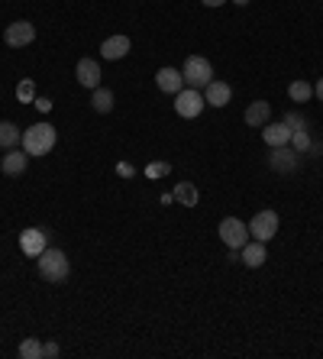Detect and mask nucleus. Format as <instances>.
Returning a JSON list of instances; mask_svg holds the SVG:
<instances>
[{
  "label": "nucleus",
  "instance_id": "f257e3e1",
  "mask_svg": "<svg viewBox=\"0 0 323 359\" xmlns=\"http://www.w3.org/2000/svg\"><path fill=\"white\" fill-rule=\"evenodd\" d=\"M23 152L26 156H33V159H39V156H49L52 149H55L58 142V130L52 123H33L29 130H23Z\"/></svg>",
  "mask_w": 323,
  "mask_h": 359
},
{
  "label": "nucleus",
  "instance_id": "f03ea898",
  "mask_svg": "<svg viewBox=\"0 0 323 359\" xmlns=\"http://www.w3.org/2000/svg\"><path fill=\"white\" fill-rule=\"evenodd\" d=\"M36 269H39V276L46 278V282L58 285L65 282L68 272H71V262H68V256L62 250H52V246H46V250L36 256Z\"/></svg>",
  "mask_w": 323,
  "mask_h": 359
},
{
  "label": "nucleus",
  "instance_id": "7ed1b4c3",
  "mask_svg": "<svg viewBox=\"0 0 323 359\" xmlns=\"http://www.w3.org/2000/svg\"><path fill=\"white\" fill-rule=\"evenodd\" d=\"M181 75H184V84L188 88H207L210 81H214V65H210L204 55H191L188 62H184V68H181Z\"/></svg>",
  "mask_w": 323,
  "mask_h": 359
},
{
  "label": "nucleus",
  "instance_id": "20e7f679",
  "mask_svg": "<svg viewBox=\"0 0 323 359\" xmlns=\"http://www.w3.org/2000/svg\"><path fill=\"white\" fill-rule=\"evenodd\" d=\"M207 107V100H204V94L198 91V88H181V91L174 94V114L184 120H194L200 117V110Z\"/></svg>",
  "mask_w": 323,
  "mask_h": 359
},
{
  "label": "nucleus",
  "instance_id": "39448f33",
  "mask_svg": "<svg viewBox=\"0 0 323 359\" xmlns=\"http://www.w3.org/2000/svg\"><path fill=\"white\" fill-rule=\"evenodd\" d=\"M217 233H220V240L230 246V250H242L252 236H249V224H242L240 217H224L220 220V226H217Z\"/></svg>",
  "mask_w": 323,
  "mask_h": 359
},
{
  "label": "nucleus",
  "instance_id": "423d86ee",
  "mask_svg": "<svg viewBox=\"0 0 323 359\" xmlns=\"http://www.w3.org/2000/svg\"><path fill=\"white\" fill-rule=\"evenodd\" d=\"M275 233H278V214H275V210H259L256 217L249 220V236H252V240L268 243Z\"/></svg>",
  "mask_w": 323,
  "mask_h": 359
},
{
  "label": "nucleus",
  "instance_id": "0eeeda50",
  "mask_svg": "<svg viewBox=\"0 0 323 359\" xmlns=\"http://www.w3.org/2000/svg\"><path fill=\"white\" fill-rule=\"evenodd\" d=\"M4 39H7L10 49H23V46H33V39H36V26L29 23V20H17V23H10V26H7Z\"/></svg>",
  "mask_w": 323,
  "mask_h": 359
},
{
  "label": "nucleus",
  "instance_id": "6e6552de",
  "mask_svg": "<svg viewBox=\"0 0 323 359\" xmlns=\"http://www.w3.org/2000/svg\"><path fill=\"white\" fill-rule=\"evenodd\" d=\"M46 246H49V233L39 230V226H29V230L20 233V250H23V256H29V259H36Z\"/></svg>",
  "mask_w": 323,
  "mask_h": 359
},
{
  "label": "nucleus",
  "instance_id": "1a4fd4ad",
  "mask_svg": "<svg viewBox=\"0 0 323 359\" xmlns=\"http://www.w3.org/2000/svg\"><path fill=\"white\" fill-rule=\"evenodd\" d=\"M298 156H301V152L288 149V146H275L272 156H268V168H272V172H278V175H288V172H294V168H298Z\"/></svg>",
  "mask_w": 323,
  "mask_h": 359
},
{
  "label": "nucleus",
  "instance_id": "9d476101",
  "mask_svg": "<svg viewBox=\"0 0 323 359\" xmlns=\"http://www.w3.org/2000/svg\"><path fill=\"white\" fill-rule=\"evenodd\" d=\"M291 133H294V130H291L288 123H272V120H268L266 126H262V140H266V146H291Z\"/></svg>",
  "mask_w": 323,
  "mask_h": 359
},
{
  "label": "nucleus",
  "instance_id": "9b49d317",
  "mask_svg": "<svg viewBox=\"0 0 323 359\" xmlns=\"http://www.w3.org/2000/svg\"><path fill=\"white\" fill-rule=\"evenodd\" d=\"M130 36H110V39H104L100 42V55L107 62H120V59H126V52H130Z\"/></svg>",
  "mask_w": 323,
  "mask_h": 359
},
{
  "label": "nucleus",
  "instance_id": "f8f14e48",
  "mask_svg": "<svg viewBox=\"0 0 323 359\" xmlns=\"http://www.w3.org/2000/svg\"><path fill=\"white\" fill-rule=\"evenodd\" d=\"M75 75H78V84L81 88H88V91H94V88H100V65L94 59H81L75 68Z\"/></svg>",
  "mask_w": 323,
  "mask_h": 359
},
{
  "label": "nucleus",
  "instance_id": "ddd939ff",
  "mask_svg": "<svg viewBox=\"0 0 323 359\" xmlns=\"http://www.w3.org/2000/svg\"><path fill=\"white\" fill-rule=\"evenodd\" d=\"M240 259H242V266H249V269H259V266H266V259H268V250H266V243H259V240H249L246 246L240 250Z\"/></svg>",
  "mask_w": 323,
  "mask_h": 359
},
{
  "label": "nucleus",
  "instance_id": "4468645a",
  "mask_svg": "<svg viewBox=\"0 0 323 359\" xmlns=\"http://www.w3.org/2000/svg\"><path fill=\"white\" fill-rule=\"evenodd\" d=\"M156 84H158V91L162 94H178L184 88V75L178 72V68H158Z\"/></svg>",
  "mask_w": 323,
  "mask_h": 359
},
{
  "label": "nucleus",
  "instance_id": "2eb2a0df",
  "mask_svg": "<svg viewBox=\"0 0 323 359\" xmlns=\"http://www.w3.org/2000/svg\"><path fill=\"white\" fill-rule=\"evenodd\" d=\"M233 97V88L226 81H210L207 88H204V100H207L210 107H226Z\"/></svg>",
  "mask_w": 323,
  "mask_h": 359
},
{
  "label": "nucleus",
  "instance_id": "dca6fc26",
  "mask_svg": "<svg viewBox=\"0 0 323 359\" xmlns=\"http://www.w3.org/2000/svg\"><path fill=\"white\" fill-rule=\"evenodd\" d=\"M26 165H29V156H26L23 149H7L4 162H0V168H4V175H23Z\"/></svg>",
  "mask_w": 323,
  "mask_h": 359
},
{
  "label": "nucleus",
  "instance_id": "f3484780",
  "mask_svg": "<svg viewBox=\"0 0 323 359\" xmlns=\"http://www.w3.org/2000/svg\"><path fill=\"white\" fill-rule=\"evenodd\" d=\"M272 120V104L268 100H252L246 107V123L249 126H266Z\"/></svg>",
  "mask_w": 323,
  "mask_h": 359
},
{
  "label": "nucleus",
  "instance_id": "a211bd4d",
  "mask_svg": "<svg viewBox=\"0 0 323 359\" xmlns=\"http://www.w3.org/2000/svg\"><path fill=\"white\" fill-rule=\"evenodd\" d=\"M172 194H174V201H178V204H184V208H198V201H200V191L191 182H178Z\"/></svg>",
  "mask_w": 323,
  "mask_h": 359
},
{
  "label": "nucleus",
  "instance_id": "6ab92c4d",
  "mask_svg": "<svg viewBox=\"0 0 323 359\" xmlns=\"http://www.w3.org/2000/svg\"><path fill=\"white\" fill-rule=\"evenodd\" d=\"M23 133H20L17 126L10 123V120H0V149H17Z\"/></svg>",
  "mask_w": 323,
  "mask_h": 359
},
{
  "label": "nucleus",
  "instance_id": "aec40b11",
  "mask_svg": "<svg viewBox=\"0 0 323 359\" xmlns=\"http://www.w3.org/2000/svg\"><path fill=\"white\" fill-rule=\"evenodd\" d=\"M288 97L294 100V104H307V100L314 97V84L310 81H294L288 88Z\"/></svg>",
  "mask_w": 323,
  "mask_h": 359
},
{
  "label": "nucleus",
  "instance_id": "412c9836",
  "mask_svg": "<svg viewBox=\"0 0 323 359\" xmlns=\"http://www.w3.org/2000/svg\"><path fill=\"white\" fill-rule=\"evenodd\" d=\"M91 104H94L97 114H110V110H114V91H107V88H94Z\"/></svg>",
  "mask_w": 323,
  "mask_h": 359
},
{
  "label": "nucleus",
  "instance_id": "4be33fe9",
  "mask_svg": "<svg viewBox=\"0 0 323 359\" xmlns=\"http://www.w3.org/2000/svg\"><path fill=\"white\" fill-rule=\"evenodd\" d=\"M17 100L20 104H33L36 100V81L33 78H23V81L17 84Z\"/></svg>",
  "mask_w": 323,
  "mask_h": 359
},
{
  "label": "nucleus",
  "instance_id": "5701e85b",
  "mask_svg": "<svg viewBox=\"0 0 323 359\" xmlns=\"http://www.w3.org/2000/svg\"><path fill=\"white\" fill-rule=\"evenodd\" d=\"M291 149H294V152H310V149H314L310 133H307V130H294V133H291Z\"/></svg>",
  "mask_w": 323,
  "mask_h": 359
},
{
  "label": "nucleus",
  "instance_id": "b1692460",
  "mask_svg": "<svg viewBox=\"0 0 323 359\" xmlns=\"http://www.w3.org/2000/svg\"><path fill=\"white\" fill-rule=\"evenodd\" d=\"M20 356L23 359H39L42 356V343L36 340V337H26V340L20 343Z\"/></svg>",
  "mask_w": 323,
  "mask_h": 359
},
{
  "label": "nucleus",
  "instance_id": "393cba45",
  "mask_svg": "<svg viewBox=\"0 0 323 359\" xmlns=\"http://www.w3.org/2000/svg\"><path fill=\"white\" fill-rule=\"evenodd\" d=\"M168 172H172V165H168V162H152L149 168H146V175L149 178H158V175H168Z\"/></svg>",
  "mask_w": 323,
  "mask_h": 359
},
{
  "label": "nucleus",
  "instance_id": "a878e982",
  "mask_svg": "<svg viewBox=\"0 0 323 359\" xmlns=\"http://www.w3.org/2000/svg\"><path fill=\"white\" fill-rule=\"evenodd\" d=\"M284 123H288L291 130H307V120L301 117V114H288V120H284Z\"/></svg>",
  "mask_w": 323,
  "mask_h": 359
},
{
  "label": "nucleus",
  "instance_id": "bb28decb",
  "mask_svg": "<svg viewBox=\"0 0 323 359\" xmlns=\"http://www.w3.org/2000/svg\"><path fill=\"white\" fill-rule=\"evenodd\" d=\"M58 353H62V350H58V343H42V356H46V359L58 356Z\"/></svg>",
  "mask_w": 323,
  "mask_h": 359
},
{
  "label": "nucleus",
  "instance_id": "cd10ccee",
  "mask_svg": "<svg viewBox=\"0 0 323 359\" xmlns=\"http://www.w3.org/2000/svg\"><path fill=\"white\" fill-rule=\"evenodd\" d=\"M33 104H36V107L42 110V114H49V110H52V100H49V97H36Z\"/></svg>",
  "mask_w": 323,
  "mask_h": 359
},
{
  "label": "nucleus",
  "instance_id": "c85d7f7f",
  "mask_svg": "<svg viewBox=\"0 0 323 359\" xmlns=\"http://www.w3.org/2000/svg\"><path fill=\"white\" fill-rule=\"evenodd\" d=\"M200 4H204V7H224L226 0H200Z\"/></svg>",
  "mask_w": 323,
  "mask_h": 359
},
{
  "label": "nucleus",
  "instance_id": "c756f323",
  "mask_svg": "<svg viewBox=\"0 0 323 359\" xmlns=\"http://www.w3.org/2000/svg\"><path fill=\"white\" fill-rule=\"evenodd\" d=\"M314 94H317V100H323V78L317 81V88H314Z\"/></svg>",
  "mask_w": 323,
  "mask_h": 359
},
{
  "label": "nucleus",
  "instance_id": "7c9ffc66",
  "mask_svg": "<svg viewBox=\"0 0 323 359\" xmlns=\"http://www.w3.org/2000/svg\"><path fill=\"white\" fill-rule=\"evenodd\" d=\"M233 4H236V7H246V4H252V0H233Z\"/></svg>",
  "mask_w": 323,
  "mask_h": 359
}]
</instances>
